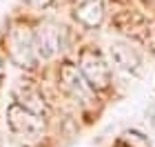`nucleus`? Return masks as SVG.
Listing matches in <instances>:
<instances>
[{
  "label": "nucleus",
  "instance_id": "obj_1",
  "mask_svg": "<svg viewBox=\"0 0 155 147\" xmlns=\"http://www.w3.org/2000/svg\"><path fill=\"white\" fill-rule=\"evenodd\" d=\"M113 25L126 38L135 40V43L144 45V47H151L155 51V27L144 13L133 11V9H124L113 16Z\"/></svg>",
  "mask_w": 155,
  "mask_h": 147
},
{
  "label": "nucleus",
  "instance_id": "obj_2",
  "mask_svg": "<svg viewBox=\"0 0 155 147\" xmlns=\"http://www.w3.org/2000/svg\"><path fill=\"white\" fill-rule=\"evenodd\" d=\"M7 123H9L13 134H18L20 138H27V141H38L45 136V129H47L45 116L27 109L18 100L7 107Z\"/></svg>",
  "mask_w": 155,
  "mask_h": 147
},
{
  "label": "nucleus",
  "instance_id": "obj_3",
  "mask_svg": "<svg viewBox=\"0 0 155 147\" xmlns=\"http://www.w3.org/2000/svg\"><path fill=\"white\" fill-rule=\"evenodd\" d=\"M78 67L93 92H104L111 87V67L97 49H82Z\"/></svg>",
  "mask_w": 155,
  "mask_h": 147
},
{
  "label": "nucleus",
  "instance_id": "obj_4",
  "mask_svg": "<svg viewBox=\"0 0 155 147\" xmlns=\"http://www.w3.org/2000/svg\"><path fill=\"white\" fill-rule=\"evenodd\" d=\"M7 43H9V54L16 65L27 67V69L36 67V62L40 58L36 54V40H33V31L29 27H22V25L13 27Z\"/></svg>",
  "mask_w": 155,
  "mask_h": 147
},
{
  "label": "nucleus",
  "instance_id": "obj_5",
  "mask_svg": "<svg viewBox=\"0 0 155 147\" xmlns=\"http://www.w3.org/2000/svg\"><path fill=\"white\" fill-rule=\"evenodd\" d=\"M58 76H60L62 89H64L71 98H75V100H89V96H91L93 89H91L89 82L84 80V76H82L78 65H73V62H62Z\"/></svg>",
  "mask_w": 155,
  "mask_h": 147
},
{
  "label": "nucleus",
  "instance_id": "obj_6",
  "mask_svg": "<svg viewBox=\"0 0 155 147\" xmlns=\"http://www.w3.org/2000/svg\"><path fill=\"white\" fill-rule=\"evenodd\" d=\"M33 40H36V54L40 60H49L62 49V29L53 25H42L33 31Z\"/></svg>",
  "mask_w": 155,
  "mask_h": 147
},
{
  "label": "nucleus",
  "instance_id": "obj_7",
  "mask_svg": "<svg viewBox=\"0 0 155 147\" xmlns=\"http://www.w3.org/2000/svg\"><path fill=\"white\" fill-rule=\"evenodd\" d=\"M111 60H113V65H117L120 69L131 72V74H140V69H142L140 54L135 51V47H131L126 43H113L111 45Z\"/></svg>",
  "mask_w": 155,
  "mask_h": 147
},
{
  "label": "nucleus",
  "instance_id": "obj_8",
  "mask_svg": "<svg viewBox=\"0 0 155 147\" xmlns=\"http://www.w3.org/2000/svg\"><path fill=\"white\" fill-rule=\"evenodd\" d=\"M73 18L82 27H89V29L100 27L102 20H104V5H102V0H82V2L73 9Z\"/></svg>",
  "mask_w": 155,
  "mask_h": 147
},
{
  "label": "nucleus",
  "instance_id": "obj_9",
  "mask_svg": "<svg viewBox=\"0 0 155 147\" xmlns=\"http://www.w3.org/2000/svg\"><path fill=\"white\" fill-rule=\"evenodd\" d=\"M117 143L122 147H151L149 136H144L142 131H137V129H126L124 134L120 136Z\"/></svg>",
  "mask_w": 155,
  "mask_h": 147
},
{
  "label": "nucleus",
  "instance_id": "obj_10",
  "mask_svg": "<svg viewBox=\"0 0 155 147\" xmlns=\"http://www.w3.org/2000/svg\"><path fill=\"white\" fill-rule=\"evenodd\" d=\"M18 103L25 105L27 109H31V111H36V114H40V116H45V111H47L45 100H42V96H40L38 92H25V94H20V96H18Z\"/></svg>",
  "mask_w": 155,
  "mask_h": 147
},
{
  "label": "nucleus",
  "instance_id": "obj_11",
  "mask_svg": "<svg viewBox=\"0 0 155 147\" xmlns=\"http://www.w3.org/2000/svg\"><path fill=\"white\" fill-rule=\"evenodd\" d=\"M29 5H33V7H38V9H47L49 5L53 2V0H27Z\"/></svg>",
  "mask_w": 155,
  "mask_h": 147
},
{
  "label": "nucleus",
  "instance_id": "obj_12",
  "mask_svg": "<svg viewBox=\"0 0 155 147\" xmlns=\"http://www.w3.org/2000/svg\"><path fill=\"white\" fill-rule=\"evenodd\" d=\"M144 5H146V7H149V9L155 13V0H144Z\"/></svg>",
  "mask_w": 155,
  "mask_h": 147
}]
</instances>
